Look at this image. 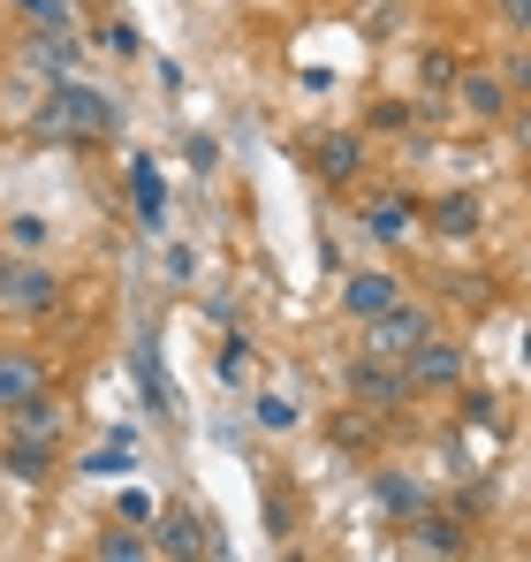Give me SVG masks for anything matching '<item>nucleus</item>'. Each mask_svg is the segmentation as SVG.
Wrapping results in <instances>:
<instances>
[{"label":"nucleus","instance_id":"obj_24","mask_svg":"<svg viewBox=\"0 0 531 562\" xmlns=\"http://www.w3.org/2000/svg\"><path fill=\"white\" fill-rule=\"evenodd\" d=\"M403 122H410L403 99H380V106H372V130H403Z\"/></svg>","mask_w":531,"mask_h":562},{"label":"nucleus","instance_id":"obj_8","mask_svg":"<svg viewBox=\"0 0 531 562\" xmlns=\"http://www.w3.org/2000/svg\"><path fill=\"white\" fill-rule=\"evenodd\" d=\"M0 418H8V434H23V441H54V449H61V434H69V411H61V395H54V387H38V395H23V403H8Z\"/></svg>","mask_w":531,"mask_h":562},{"label":"nucleus","instance_id":"obj_17","mask_svg":"<svg viewBox=\"0 0 531 562\" xmlns=\"http://www.w3.org/2000/svg\"><path fill=\"white\" fill-rule=\"evenodd\" d=\"M251 418H259L266 434H296V426H304V403H296V395H281V387H266L259 403H251Z\"/></svg>","mask_w":531,"mask_h":562},{"label":"nucleus","instance_id":"obj_21","mask_svg":"<svg viewBox=\"0 0 531 562\" xmlns=\"http://www.w3.org/2000/svg\"><path fill=\"white\" fill-rule=\"evenodd\" d=\"M46 244H54V221H38V213H15L8 221V251H38L46 259Z\"/></svg>","mask_w":531,"mask_h":562},{"label":"nucleus","instance_id":"obj_13","mask_svg":"<svg viewBox=\"0 0 531 562\" xmlns=\"http://www.w3.org/2000/svg\"><path fill=\"white\" fill-rule=\"evenodd\" d=\"M372 494H380V509H387L395 525H410L418 509H433V494H426L410 471H372Z\"/></svg>","mask_w":531,"mask_h":562},{"label":"nucleus","instance_id":"obj_7","mask_svg":"<svg viewBox=\"0 0 531 562\" xmlns=\"http://www.w3.org/2000/svg\"><path fill=\"white\" fill-rule=\"evenodd\" d=\"M342 387H350L357 411H372V418H395V411H410V403H418V395H410V373H403V366H387V358H357Z\"/></svg>","mask_w":531,"mask_h":562},{"label":"nucleus","instance_id":"obj_15","mask_svg":"<svg viewBox=\"0 0 531 562\" xmlns=\"http://www.w3.org/2000/svg\"><path fill=\"white\" fill-rule=\"evenodd\" d=\"M410 548H426V555H463L471 540H463V525H455V517H433V509H418V517H410Z\"/></svg>","mask_w":531,"mask_h":562},{"label":"nucleus","instance_id":"obj_5","mask_svg":"<svg viewBox=\"0 0 531 562\" xmlns=\"http://www.w3.org/2000/svg\"><path fill=\"white\" fill-rule=\"evenodd\" d=\"M364 130H304V168L319 176L327 190H350L364 176Z\"/></svg>","mask_w":531,"mask_h":562},{"label":"nucleus","instance_id":"obj_2","mask_svg":"<svg viewBox=\"0 0 531 562\" xmlns=\"http://www.w3.org/2000/svg\"><path fill=\"white\" fill-rule=\"evenodd\" d=\"M426 335H433V304H418V296L403 289L395 304H380L372 319H357V358H387V366H403Z\"/></svg>","mask_w":531,"mask_h":562},{"label":"nucleus","instance_id":"obj_12","mask_svg":"<svg viewBox=\"0 0 531 562\" xmlns=\"http://www.w3.org/2000/svg\"><path fill=\"white\" fill-rule=\"evenodd\" d=\"M395 296H403V274H395V267H357V274L342 281V312H350V319H372V312L395 304Z\"/></svg>","mask_w":531,"mask_h":562},{"label":"nucleus","instance_id":"obj_22","mask_svg":"<svg viewBox=\"0 0 531 562\" xmlns=\"http://www.w3.org/2000/svg\"><path fill=\"white\" fill-rule=\"evenodd\" d=\"M213 373L228 380V387H236V380H251V342H244V335H228V342H221V358H213Z\"/></svg>","mask_w":531,"mask_h":562},{"label":"nucleus","instance_id":"obj_6","mask_svg":"<svg viewBox=\"0 0 531 562\" xmlns=\"http://www.w3.org/2000/svg\"><path fill=\"white\" fill-rule=\"evenodd\" d=\"M448 106H455L463 122H478V130H501V122H517V92H509L494 69H455V85H448Z\"/></svg>","mask_w":531,"mask_h":562},{"label":"nucleus","instance_id":"obj_3","mask_svg":"<svg viewBox=\"0 0 531 562\" xmlns=\"http://www.w3.org/2000/svg\"><path fill=\"white\" fill-rule=\"evenodd\" d=\"M61 304V274L38 251H0V312L8 319H46Z\"/></svg>","mask_w":531,"mask_h":562},{"label":"nucleus","instance_id":"obj_18","mask_svg":"<svg viewBox=\"0 0 531 562\" xmlns=\"http://www.w3.org/2000/svg\"><path fill=\"white\" fill-rule=\"evenodd\" d=\"M152 548H168V555H205V540H197V517H182V509H160V540Z\"/></svg>","mask_w":531,"mask_h":562},{"label":"nucleus","instance_id":"obj_16","mask_svg":"<svg viewBox=\"0 0 531 562\" xmlns=\"http://www.w3.org/2000/svg\"><path fill=\"white\" fill-rule=\"evenodd\" d=\"M8 479H23V486H38V479H54V441H23V434H8Z\"/></svg>","mask_w":531,"mask_h":562},{"label":"nucleus","instance_id":"obj_9","mask_svg":"<svg viewBox=\"0 0 531 562\" xmlns=\"http://www.w3.org/2000/svg\"><path fill=\"white\" fill-rule=\"evenodd\" d=\"M357 228H364L380 251H395V244H418V205H410V198H364Z\"/></svg>","mask_w":531,"mask_h":562},{"label":"nucleus","instance_id":"obj_14","mask_svg":"<svg viewBox=\"0 0 531 562\" xmlns=\"http://www.w3.org/2000/svg\"><path fill=\"white\" fill-rule=\"evenodd\" d=\"M38 387H46V366L31 350H0V411L23 403V395H38Z\"/></svg>","mask_w":531,"mask_h":562},{"label":"nucleus","instance_id":"obj_10","mask_svg":"<svg viewBox=\"0 0 531 562\" xmlns=\"http://www.w3.org/2000/svg\"><path fill=\"white\" fill-rule=\"evenodd\" d=\"M426 221H433V236H448V244H471V236H486V198L478 190H448V198L426 205Z\"/></svg>","mask_w":531,"mask_h":562},{"label":"nucleus","instance_id":"obj_1","mask_svg":"<svg viewBox=\"0 0 531 562\" xmlns=\"http://www.w3.org/2000/svg\"><path fill=\"white\" fill-rule=\"evenodd\" d=\"M31 137H46V145L122 137V99L99 92V85H77V77H54V92L38 99V114H31Z\"/></svg>","mask_w":531,"mask_h":562},{"label":"nucleus","instance_id":"obj_25","mask_svg":"<svg viewBox=\"0 0 531 562\" xmlns=\"http://www.w3.org/2000/svg\"><path fill=\"white\" fill-rule=\"evenodd\" d=\"M494 8L509 15V31H524V23H531V0H494Z\"/></svg>","mask_w":531,"mask_h":562},{"label":"nucleus","instance_id":"obj_19","mask_svg":"<svg viewBox=\"0 0 531 562\" xmlns=\"http://www.w3.org/2000/svg\"><path fill=\"white\" fill-rule=\"evenodd\" d=\"M91 555H99V562H145V555H152V540H137L129 525H106V532L91 540Z\"/></svg>","mask_w":531,"mask_h":562},{"label":"nucleus","instance_id":"obj_23","mask_svg":"<svg viewBox=\"0 0 531 562\" xmlns=\"http://www.w3.org/2000/svg\"><path fill=\"white\" fill-rule=\"evenodd\" d=\"M418 77H426V85H433V92L448 99V85H455V61H448L441 46H426V54H418Z\"/></svg>","mask_w":531,"mask_h":562},{"label":"nucleus","instance_id":"obj_11","mask_svg":"<svg viewBox=\"0 0 531 562\" xmlns=\"http://www.w3.org/2000/svg\"><path fill=\"white\" fill-rule=\"evenodd\" d=\"M23 61L54 85V77H77V61H84V46H77V31H54V23H38L31 31V46H23Z\"/></svg>","mask_w":531,"mask_h":562},{"label":"nucleus","instance_id":"obj_4","mask_svg":"<svg viewBox=\"0 0 531 562\" xmlns=\"http://www.w3.org/2000/svg\"><path fill=\"white\" fill-rule=\"evenodd\" d=\"M403 373H410V395H455L463 380H471V350L455 342V335H426L410 358H403Z\"/></svg>","mask_w":531,"mask_h":562},{"label":"nucleus","instance_id":"obj_20","mask_svg":"<svg viewBox=\"0 0 531 562\" xmlns=\"http://www.w3.org/2000/svg\"><path fill=\"white\" fill-rule=\"evenodd\" d=\"M99 54H114V61H145V38H137V23H99Z\"/></svg>","mask_w":531,"mask_h":562}]
</instances>
